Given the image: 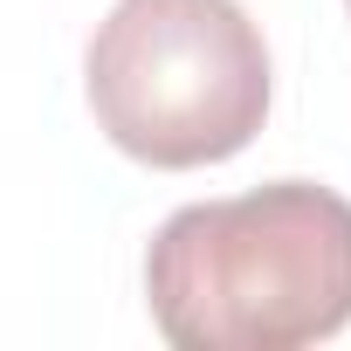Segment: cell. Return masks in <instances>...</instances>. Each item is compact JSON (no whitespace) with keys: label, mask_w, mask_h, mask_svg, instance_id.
Listing matches in <instances>:
<instances>
[{"label":"cell","mask_w":351,"mask_h":351,"mask_svg":"<svg viewBox=\"0 0 351 351\" xmlns=\"http://www.w3.org/2000/svg\"><path fill=\"white\" fill-rule=\"evenodd\" d=\"M145 303L180 351H303L351 324V200L276 180L180 207L145 248Z\"/></svg>","instance_id":"cell-1"},{"label":"cell","mask_w":351,"mask_h":351,"mask_svg":"<svg viewBox=\"0 0 351 351\" xmlns=\"http://www.w3.org/2000/svg\"><path fill=\"white\" fill-rule=\"evenodd\" d=\"M97 131L158 172L234 158L269 124V42L234 0H117L83 56Z\"/></svg>","instance_id":"cell-2"}]
</instances>
